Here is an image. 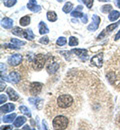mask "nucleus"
<instances>
[{"mask_svg": "<svg viewBox=\"0 0 120 130\" xmlns=\"http://www.w3.org/2000/svg\"><path fill=\"white\" fill-rule=\"evenodd\" d=\"M5 87H6V85H5V84H3V80H1V87H0V90H1V91H3V90L5 89Z\"/></svg>", "mask_w": 120, "mask_h": 130, "instance_id": "obj_38", "label": "nucleus"}, {"mask_svg": "<svg viewBox=\"0 0 120 130\" xmlns=\"http://www.w3.org/2000/svg\"><path fill=\"white\" fill-rule=\"evenodd\" d=\"M59 66H60V65L58 64L57 62H49V63L47 64V66H46V69H47L48 73L54 74V73L59 69Z\"/></svg>", "mask_w": 120, "mask_h": 130, "instance_id": "obj_8", "label": "nucleus"}, {"mask_svg": "<svg viewBox=\"0 0 120 130\" xmlns=\"http://www.w3.org/2000/svg\"><path fill=\"white\" fill-rule=\"evenodd\" d=\"M7 95L9 96V99L12 100V101H16L19 98V95L15 92V90L12 89V88H8L7 89Z\"/></svg>", "mask_w": 120, "mask_h": 130, "instance_id": "obj_14", "label": "nucleus"}, {"mask_svg": "<svg viewBox=\"0 0 120 130\" xmlns=\"http://www.w3.org/2000/svg\"><path fill=\"white\" fill-rule=\"evenodd\" d=\"M82 1L84 2V4H85L89 9H90V8L92 7V5H93V0H82Z\"/></svg>", "mask_w": 120, "mask_h": 130, "instance_id": "obj_34", "label": "nucleus"}, {"mask_svg": "<svg viewBox=\"0 0 120 130\" xmlns=\"http://www.w3.org/2000/svg\"><path fill=\"white\" fill-rule=\"evenodd\" d=\"M66 42H67V40H66V38L65 37H59L58 39H57V45L58 46H63V45H65L66 44Z\"/></svg>", "mask_w": 120, "mask_h": 130, "instance_id": "obj_29", "label": "nucleus"}, {"mask_svg": "<svg viewBox=\"0 0 120 130\" xmlns=\"http://www.w3.org/2000/svg\"><path fill=\"white\" fill-rule=\"evenodd\" d=\"M22 61V56L20 54H13L8 58V63L12 66H16L20 64Z\"/></svg>", "mask_w": 120, "mask_h": 130, "instance_id": "obj_6", "label": "nucleus"}, {"mask_svg": "<svg viewBox=\"0 0 120 130\" xmlns=\"http://www.w3.org/2000/svg\"><path fill=\"white\" fill-rule=\"evenodd\" d=\"M47 19L50 21V22H54L57 20V15L54 11H49L47 12Z\"/></svg>", "mask_w": 120, "mask_h": 130, "instance_id": "obj_20", "label": "nucleus"}, {"mask_svg": "<svg viewBox=\"0 0 120 130\" xmlns=\"http://www.w3.org/2000/svg\"><path fill=\"white\" fill-rule=\"evenodd\" d=\"M19 23H20V25H21V26H27V25L30 23V17L29 16L22 17V18L20 19Z\"/></svg>", "mask_w": 120, "mask_h": 130, "instance_id": "obj_21", "label": "nucleus"}, {"mask_svg": "<svg viewBox=\"0 0 120 130\" xmlns=\"http://www.w3.org/2000/svg\"><path fill=\"white\" fill-rule=\"evenodd\" d=\"M0 129H1V130H3V129H12V126H2Z\"/></svg>", "mask_w": 120, "mask_h": 130, "instance_id": "obj_39", "label": "nucleus"}, {"mask_svg": "<svg viewBox=\"0 0 120 130\" xmlns=\"http://www.w3.org/2000/svg\"><path fill=\"white\" fill-rule=\"evenodd\" d=\"M48 32H49L48 27L46 26V24H45L43 21H41V22L39 23V33L42 34V35H44V34H46V33H48Z\"/></svg>", "mask_w": 120, "mask_h": 130, "instance_id": "obj_16", "label": "nucleus"}, {"mask_svg": "<svg viewBox=\"0 0 120 130\" xmlns=\"http://www.w3.org/2000/svg\"><path fill=\"white\" fill-rule=\"evenodd\" d=\"M87 21H88V16H87L86 14H84V15L82 16V22H83V23H87Z\"/></svg>", "mask_w": 120, "mask_h": 130, "instance_id": "obj_37", "label": "nucleus"}, {"mask_svg": "<svg viewBox=\"0 0 120 130\" xmlns=\"http://www.w3.org/2000/svg\"><path fill=\"white\" fill-rule=\"evenodd\" d=\"M69 45H70V46H76V45H78V40H77V38L74 37V36H71V37L69 38Z\"/></svg>", "mask_w": 120, "mask_h": 130, "instance_id": "obj_27", "label": "nucleus"}, {"mask_svg": "<svg viewBox=\"0 0 120 130\" xmlns=\"http://www.w3.org/2000/svg\"><path fill=\"white\" fill-rule=\"evenodd\" d=\"M23 31H24V30L20 29L19 27H14V28L12 29V33H13V34H15V35H17V36H21V35H23Z\"/></svg>", "mask_w": 120, "mask_h": 130, "instance_id": "obj_30", "label": "nucleus"}, {"mask_svg": "<svg viewBox=\"0 0 120 130\" xmlns=\"http://www.w3.org/2000/svg\"><path fill=\"white\" fill-rule=\"evenodd\" d=\"M119 23H120V20L119 21H117L116 23H113V24H110V25H108L107 26V28H106V31L107 32H111V31H113L118 25H119Z\"/></svg>", "mask_w": 120, "mask_h": 130, "instance_id": "obj_24", "label": "nucleus"}, {"mask_svg": "<svg viewBox=\"0 0 120 130\" xmlns=\"http://www.w3.org/2000/svg\"><path fill=\"white\" fill-rule=\"evenodd\" d=\"M82 8H83V7H82L81 5H79V6H77V7H76V10H79V11H81V10H82Z\"/></svg>", "mask_w": 120, "mask_h": 130, "instance_id": "obj_42", "label": "nucleus"}, {"mask_svg": "<svg viewBox=\"0 0 120 130\" xmlns=\"http://www.w3.org/2000/svg\"><path fill=\"white\" fill-rule=\"evenodd\" d=\"M1 25H2V27L5 28V29H10V28H12V26H13V20L10 19V18H8V17H4V18L1 20Z\"/></svg>", "mask_w": 120, "mask_h": 130, "instance_id": "obj_9", "label": "nucleus"}, {"mask_svg": "<svg viewBox=\"0 0 120 130\" xmlns=\"http://www.w3.org/2000/svg\"><path fill=\"white\" fill-rule=\"evenodd\" d=\"M16 0H3V3L6 7H12L13 5L16 4Z\"/></svg>", "mask_w": 120, "mask_h": 130, "instance_id": "obj_26", "label": "nucleus"}, {"mask_svg": "<svg viewBox=\"0 0 120 130\" xmlns=\"http://www.w3.org/2000/svg\"><path fill=\"white\" fill-rule=\"evenodd\" d=\"M27 7H28L29 10H31V11H33V12H39L40 9H41L40 6L36 4V1H35V0H30V1L28 2V4H27Z\"/></svg>", "mask_w": 120, "mask_h": 130, "instance_id": "obj_12", "label": "nucleus"}, {"mask_svg": "<svg viewBox=\"0 0 120 130\" xmlns=\"http://www.w3.org/2000/svg\"><path fill=\"white\" fill-rule=\"evenodd\" d=\"M101 11L103 13H108V12H111L112 11V6L110 4H107V5H104L101 8Z\"/></svg>", "mask_w": 120, "mask_h": 130, "instance_id": "obj_28", "label": "nucleus"}, {"mask_svg": "<svg viewBox=\"0 0 120 130\" xmlns=\"http://www.w3.org/2000/svg\"><path fill=\"white\" fill-rule=\"evenodd\" d=\"M3 46H5V47H7V48H11V49H19L17 45H15V44H4Z\"/></svg>", "mask_w": 120, "mask_h": 130, "instance_id": "obj_35", "label": "nucleus"}, {"mask_svg": "<svg viewBox=\"0 0 120 130\" xmlns=\"http://www.w3.org/2000/svg\"><path fill=\"white\" fill-rule=\"evenodd\" d=\"M117 5H118V7L120 8V0H117Z\"/></svg>", "mask_w": 120, "mask_h": 130, "instance_id": "obj_44", "label": "nucleus"}, {"mask_svg": "<svg viewBox=\"0 0 120 130\" xmlns=\"http://www.w3.org/2000/svg\"><path fill=\"white\" fill-rule=\"evenodd\" d=\"M25 121H26V118L24 116H19L14 120L13 125H14V127H20L21 125H23L25 123Z\"/></svg>", "mask_w": 120, "mask_h": 130, "instance_id": "obj_15", "label": "nucleus"}, {"mask_svg": "<svg viewBox=\"0 0 120 130\" xmlns=\"http://www.w3.org/2000/svg\"><path fill=\"white\" fill-rule=\"evenodd\" d=\"M42 84L41 83H39V82H32L31 84H30V93L32 94V95H37V94H39L40 93V91L42 90Z\"/></svg>", "mask_w": 120, "mask_h": 130, "instance_id": "obj_5", "label": "nucleus"}, {"mask_svg": "<svg viewBox=\"0 0 120 130\" xmlns=\"http://www.w3.org/2000/svg\"><path fill=\"white\" fill-rule=\"evenodd\" d=\"M39 42H40V43H42V44H48V43H49V38H48L47 36H44V37L40 38Z\"/></svg>", "mask_w": 120, "mask_h": 130, "instance_id": "obj_33", "label": "nucleus"}, {"mask_svg": "<svg viewBox=\"0 0 120 130\" xmlns=\"http://www.w3.org/2000/svg\"><path fill=\"white\" fill-rule=\"evenodd\" d=\"M11 43H13V44H15V45H17L18 47H20V46H23V45H25V41H20L19 39H16V38H12L11 40Z\"/></svg>", "mask_w": 120, "mask_h": 130, "instance_id": "obj_25", "label": "nucleus"}, {"mask_svg": "<svg viewBox=\"0 0 120 130\" xmlns=\"http://www.w3.org/2000/svg\"><path fill=\"white\" fill-rule=\"evenodd\" d=\"M72 53H74L77 56H79L82 60H86L87 59V50L86 49H73Z\"/></svg>", "mask_w": 120, "mask_h": 130, "instance_id": "obj_10", "label": "nucleus"}, {"mask_svg": "<svg viewBox=\"0 0 120 130\" xmlns=\"http://www.w3.org/2000/svg\"><path fill=\"white\" fill-rule=\"evenodd\" d=\"M58 2H62V1H64V0H57Z\"/></svg>", "mask_w": 120, "mask_h": 130, "instance_id": "obj_46", "label": "nucleus"}, {"mask_svg": "<svg viewBox=\"0 0 120 130\" xmlns=\"http://www.w3.org/2000/svg\"><path fill=\"white\" fill-rule=\"evenodd\" d=\"M72 8H73L72 3H71V2H67V3H65V5L63 6L62 10H63V12H64V13H69V12H71Z\"/></svg>", "mask_w": 120, "mask_h": 130, "instance_id": "obj_22", "label": "nucleus"}, {"mask_svg": "<svg viewBox=\"0 0 120 130\" xmlns=\"http://www.w3.org/2000/svg\"><path fill=\"white\" fill-rule=\"evenodd\" d=\"M16 117V114L15 113H12V114H9V115H5L3 118H2V120L4 121V122H6V123H9V122H12V121H14L15 118Z\"/></svg>", "mask_w": 120, "mask_h": 130, "instance_id": "obj_19", "label": "nucleus"}, {"mask_svg": "<svg viewBox=\"0 0 120 130\" xmlns=\"http://www.w3.org/2000/svg\"><path fill=\"white\" fill-rule=\"evenodd\" d=\"M103 63V54L102 53H99L95 56H93L91 58V64L95 65L97 67H101Z\"/></svg>", "mask_w": 120, "mask_h": 130, "instance_id": "obj_7", "label": "nucleus"}, {"mask_svg": "<svg viewBox=\"0 0 120 130\" xmlns=\"http://www.w3.org/2000/svg\"><path fill=\"white\" fill-rule=\"evenodd\" d=\"M83 15H84V14H83L81 11L76 10V9H75L74 11H72V12H71V16L72 17H76V18H77V17H82Z\"/></svg>", "mask_w": 120, "mask_h": 130, "instance_id": "obj_31", "label": "nucleus"}, {"mask_svg": "<svg viewBox=\"0 0 120 130\" xmlns=\"http://www.w3.org/2000/svg\"><path fill=\"white\" fill-rule=\"evenodd\" d=\"M99 24H100V17L98 16V15H93V16H92V22H91V24L87 27V29H88L89 31H95V30L98 29Z\"/></svg>", "mask_w": 120, "mask_h": 130, "instance_id": "obj_4", "label": "nucleus"}, {"mask_svg": "<svg viewBox=\"0 0 120 130\" xmlns=\"http://www.w3.org/2000/svg\"><path fill=\"white\" fill-rule=\"evenodd\" d=\"M119 38H120V30L118 31V33H117V34L115 35V40H118Z\"/></svg>", "mask_w": 120, "mask_h": 130, "instance_id": "obj_41", "label": "nucleus"}, {"mask_svg": "<svg viewBox=\"0 0 120 130\" xmlns=\"http://www.w3.org/2000/svg\"><path fill=\"white\" fill-rule=\"evenodd\" d=\"M19 110L22 112V113H24L25 115H27L28 117H31V112H30V110L26 107V106H24V105H21L20 107H19Z\"/></svg>", "mask_w": 120, "mask_h": 130, "instance_id": "obj_23", "label": "nucleus"}, {"mask_svg": "<svg viewBox=\"0 0 120 130\" xmlns=\"http://www.w3.org/2000/svg\"><path fill=\"white\" fill-rule=\"evenodd\" d=\"M15 109V105L13 103H7L5 105H1V112L2 113H7V112H11Z\"/></svg>", "mask_w": 120, "mask_h": 130, "instance_id": "obj_11", "label": "nucleus"}, {"mask_svg": "<svg viewBox=\"0 0 120 130\" xmlns=\"http://www.w3.org/2000/svg\"><path fill=\"white\" fill-rule=\"evenodd\" d=\"M56 103H57V106L60 109L66 110L74 104V99L69 94H62V95H59L57 97Z\"/></svg>", "mask_w": 120, "mask_h": 130, "instance_id": "obj_1", "label": "nucleus"}, {"mask_svg": "<svg viewBox=\"0 0 120 130\" xmlns=\"http://www.w3.org/2000/svg\"><path fill=\"white\" fill-rule=\"evenodd\" d=\"M23 36L25 39H28V40H33L34 39V34L32 32L31 29H26L23 31Z\"/></svg>", "mask_w": 120, "mask_h": 130, "instance_id": "obj_17", "label": "nucleus"}, {"mask_svg": "<svg viewBox=\"0 0 120 130\" xmlns=\"http://www.w3.org/2000/svg\"><path fill=\"white\" fill-rule=\"evenodd\" d=\"M0 65H1V73H3V71L6 69V67H5V65L3 64V63H1Z\"/></svg>", "mask_w": 120, "mask_h": 130, "instance_id": "obj_40", "label": "nucleus"}, {"mask_svg": "<svg viewBox=\"0 0 120 130\" xmlns=\"http://www.w3.org/2000/svg\"><path fill=\"white\" fill-rule=\"evenodd\" d=\"M23 129H31V128H30V126H28V125H25V126L23 127Z\"/></svg>", "mask_w": 120, "mask_h": 130, "instance_id": "obj_43", "label": "nucleus"}, {"mask_svg": "<svg viewBox=\"0 0 120 130\" xmlns=\"http://www.w3.org/2000/svg\"><path fill=\"white\" fill-rule=\"evenodd\" d=\"M6 100H7L6 95H4V94H1V95H0V103H1V104H3L4 102H6Z\"/></svg>", "mask_w": 120, "mask_h": 130, "instance_id": "obj_36", "label": "nucleus"}, {"mask_svg": "<svg viewBox=\"0 0 120 130\" xmlns=\"http://www.w3.org/2000/svg\"><path fill=\"white\" fill-rule=\"evenodd\" d=\"M8 78L10 79V82L18 83V82L20 81V74L18 73L17 71H12V72L9 74Z\"/></svg>", "mask_w": 120, "mask_h": 130, "instance_id": "obj_13", "label": "nucleus"}, {"mask_svg": "<svg viewBox=\"0 0 120 130\" xmlns=\"http://www.w3.org/2000/svg\"><path fill=\"white\" fill-rule=\"evenodd\" d=\"M109 20L110 21H116V19H118L120 17V12L119 11H116V10H112L110 13H109Z\"/></svg>", "mask_w": 120, "mask_h": 130, "instance_id": "obj_18", "label": "nucleus"}, {"mask_svg": "<svg viewBox=\"0 0 120 130\" xmlns=\"http://www.w3.org/2000/svg\"><path fill=\"white\" fill-rule=\"evenodd\" d=\"M53 128L54 129H66L68 127V118L63 115H58L53 119Z\"/></svg>", "mask_w": 120, "mask_h": 130, "instance_id": "obj_2", "label": "nucleus"}, {"mask_svg": "<svg viewBox=\"0 0 120 130\" xmlns=\"http://www.w3.org/2000/svg\"><path fill=\"white\" fill-rule=\"evenodd\" d=\"M99 1H101V2H107V1H109V0H99Z\"/></svg>", "mask_w": 120, "mask_h": 130, "instance_id": "obj_45", "label": "nucleus"}, {"mask_svg": "<svg viewBox=\"0 0 120 130\" xmlns=\"http://www.w3.org/2000/svg\"><path fill=\"white\" fill-rule=\"evenodd\" d=\"M46 63V57L43 54H37L33 60V67L35 70H40Z\"/></svg>", "mask_w": 120, "mask_h": 130, "instance_id": "obj_3", "label": "nucleus"}, {"mask_svg": "<svg viewBox=\"0 0 120 130\" xmlns=\"http://www.w3.org/2000/svg\"><path fill=\"white\" fill-rule=\"evenodd\" d=\"M42 100L41 99H39V98L37 97H31L29 98V102H31L32 104H34V105H37L38 104V102H41Z\"/></svg>", "mask_w": 120, "mask_h": 130, "instance_id": "obj_32", "label": "nucleus"}]
</instances>
